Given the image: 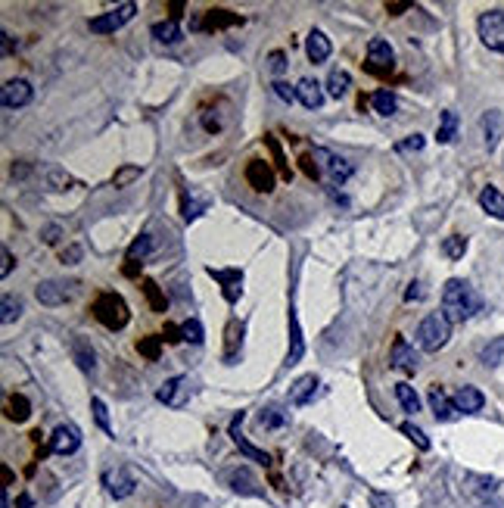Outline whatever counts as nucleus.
I'll return each mask as SVG.
<instances>
[{
    "label": "nucleus",
    "mask_w": 504,
    "mask_h": 508,
    "mask_svg": "<svg viewBox=\"0 0 504 508\" xmlns=\"http://www.w3.org/2000/svg\"><path fill=\"white\" fill-rule=\"evenodd\" d=\"M483 309V297L473 290L467 281L451 278L442 287V312L448 321H467Z\"/></svg>",
    "instance_id": "obj_1"
},
{
    "label": "nucleus",
    "mask_w": 504,
    "mask_h": 508,
    "mask_svg": "<svg viewBox=\"0 0 504 508\" xmlns=\"http://www.w3.org/2000/svg\"><path fill=\"white\" fill-rule=\"evenodd\" d=\"M451 337V321L445 319V312H430L420 325H417V346L424 353H439Z\"/></svg>",
    "instance_id": "obj_2"
},
{
    "label": "nucleus",
    "mask_w": 504,
    "mask_h": 508,
    "mask_svg": "<svg viewBox=\"0 0 504 508\" xmlns=\"http://www.w3.org/2000/svg\"><path fill=\"white\" fill-rule=\"evenodd\" d=\"M94 319L100 321L106 331H121L131 319L128 303H125L119 293H100V297L94 299Z\"/></svg>",
    "instance_id": "obj_3"
},
{
    "label": "nucleus",
    "mask_w": 504,
    "mask_h": 508,
    "mask_svg": "<svg viewBox=\"0 0 504 508\" xmlns=\"http://www.w3.org/2000/svg\"><path fill=\"white\" fill-rule=\"evenodd\" d=\"M477 32L485 47L504 54V10H485L477 19Z\"/></svg>",
    "instance_id": "obj_4"
},
{
    "label": "nucleus",
    "mask_w": 504,
    "mask_h": 508,
    "mask_svg": "<svg viewBox=\"0 0 504 508\" xmlns=\"http://www.w3.org/2000/svg\"><path fill=\"white\" fill-rule=\"evenodd\" d=\"M134 13H137V3H119L115 10H109V13H103V16H94L91 19V32L94 34H112V32H119L125 22H131L134 19Z\"/></svg>",
    "instance_id": "obj_5"
},
{
    "label": "nucleus",
    "mask_w": 504,
    "mask_h": 508,
    "mask_svg": "<svg viewBox=\"0 0 504 508\" xmlns=\"http://www.w3.org/2000/svg\"><path fill=\"white\" fill-rule=\"evenodd\" d=\"M156 400L165 402V406H171V408H184L187 400H190V378H184V374L168 378L165 384L156 390Z\"/></svg>",
    "instance_id": "obj_6"
},
{
    "label": "nucleus",
    "mask_w": 504,
    "mask_h": 508,
    "mask_svg": "<svg viewBox=\"0 0 504 508\" xmlns=\"http://www.w3.org/2000/svg\"><path fill=\"white\" fill-rule=\"evenodd\" d=\"M315 159H321V169H327L330 184H333V187H343V184L352 178V172H355V165H352L349 159L333 156V153H327V150H321V147L315 150Z\"/></svg>",
    "instance_id": "obj_7"
},
{
    "label": "nucleus",
    "mask_w": 504,
    "mask_h": 508,
    "mask_svg": "<svg viewBox=\"0 0 504 508\" xmlns=\"http://www.w3.org/2000/svg\"><path fill=\"white\" fill-rule=\"evenodd\" d=\"M392 62H396V50H392V44L386 41V38H370L368 44V69L376 75H383L392 69Z\"/></svg>",
    "instance_id": "obj_8"
},
{
    "label": "nucleus",
    "mask_w": 504,
    "mask_h": 508,
    "mask_svg": "<svg viewBox=\"0 0 504 508\" xmlns=\"http://www.w3.org/2000/svg\"><path fill=\"white\" fill-rule=\"evenodd\" d=\"M208 278H215L218 284H221V293H224V299L228 303H237L240 299V293H243V271L240 268H215V265H208Z\"/></svg>",
    "instance_id": "obj_9"
},
{
    "label": "nucleus",
    "mask_w": 504,
    "mask_h": 508,
    "mask_svg": "<svg viewBox=\"0 0 504 508\" xmlns=\"http://www.w3.org/2000/svg\"><path fill=\"white\" fill-rule=\"evenodd\" d=\"M103 487H106V493L112 496V499H128L137 483L125 467H109L106 474H103Z\"/></svg>",
    "instance_id": "obj_10"
},
{
    "label": "nucleus",
    "mask_w": 504,
    "mask_h": 508,
    "mask_svg": "<svg viewBox=\"0 0 504 508\" xmlns=\"http://www.w3.org/2000/svg\"><path fill=\"white\" fill-rule=\"evenodd\" d=\"M389 365L396 368V371L414 374L417 368H420V356L414 353V346H408V340H405V337H396V343H392V356H389Z\"/></svg>",
    "instance_id": "obj_11"
},
{
    "label": "nucleus",
    "mask_w": 504,
    "mask_h": 508,
    "mask_svg": "<svg viewBox=\"0 0 504 508\" xmlns=\"http://www.w3.org/2000/svg\"><path fill=\"white\" fill-rule=\"evenodd\" d=\"M78 446H81V430L72 424H60L50 434V452H56V455H72V452H78Z\"/></svg>",
    "instance_id": "obj_12"
},
{
    "label": "nucleus",
    "mask_w": 504,
    "mask_h": 508,
    "mask_svg": "<svg viewBox=\"0 0 504 508\" xmlns=\"http://www.w3.org/2000/svg\"><path fill=\"white\" fill-rule=\"evenodd\" d=\"M224 481H228V487L234 489V493H240V496H262V489H259L256 474H252V471H249L246 465H240V467H230V471H224Z\"/></svg>",
    "instance_id": "obj_13"
},
{
    "label": "nucleus",
    "mask_w": 504,
    "mask_h": 508,
    "mask_svg": "<svg viewBox=\"0 0 504 508\" xmlns=\"http://www.w3.org/2000/svg\"><path fill=\"white\" fill-rule=\"evenodd\" d=\"M0 103H3V109H19L25 103H32V84L25 78H10L0 91Z\"/></svg>",
    "instance_id": "obj_14"
},
{
    "label": "nucleus",
    "mask_w": 504,
    "mask_h": 508,
    "mask_svg": "<svg viewBox=\"0 0 504 508\" xmlns=\"http://www.w3.org/2000/svg\"><path fill=\"white\" fill-rule=\"evenodd\" d=\"M243 421H246V412H237L234 415V421H230V440L240 446V452L246 455V459H252V461H262V465H268V452H262V449H256L252 443L243 437Z\"/></svg>",
    "instance_id": "obj_15"
},
{
    "label": "nucleus",
    "mask_w": 504,
    "mask_h": 508,
    "mask_svg": "<svg viewBox=\"0 0 504 508\" xmlns=\"http://www.w3.org/2000/svg\"><path fill=\"white\" fill-rule=\"evenodd\" d=\"M246 181L252 190H259V194H271L274 190V169H271L268 163H262V159H252V163L246 165Z\"/></svg>",
    "instance_id": "obj_16"
},
{
    "label": "nucleus",
    "mask_w": 504,
    "mask_h": 508,
    "mask_svg": "<svg viewBox=\"0 0 504 508\" xmlns=\"http://www.w3.org/2000/svg\"><path fill=\"white\" fill-rule=\"evenodd\" d=\"M212 206V197H208L206 190H184V197H181V212H184V222H196V218L202 216V212Z\"/></svg>",
    "instance_id": "obj_17"
},
{
    "label": "nucleus",
    "mask_w": 504,
    "mask_h": 508,
    "mask_svg": "<svg viewBox=\"0 0 504 508\" xmlns=\"http://www.w3.org/2000/svg\"><path fill=\"white\" fill-rule=\"evenodd\" d=\"M243 349V321L230 319L224 327V365H237Z\"/></svg>",
    "instance_id": "obj_18"
},
{
    "label": "nucleus",
    "mask_w": 504,
    "mask_h": 508,
    "mask_svg": "<svg viewBox=\"0 0 504 508\" xmlns=\"http://www.w3.org/2000/svg\"><path fill=\"white\" fill-rule=\"evenodd\" d=\"M479 128H483V143H485V150H495L498 141H501V135H504V119H501V113H498V109H485L483 119H479Z\"/></svg>",
    "instance_id": "obj_19"
},
{
    "label": "nucleus",
    "mask_w": 504,
    "mask_h": 508,
    "mask_svg": "<svg viewBox=\"0 0 504 508\" xmlns=\"http://www.w3.org/2000/svg\"><path fill=\"white\" fill-rule=\"evenodd\" d=\"M34 297H38L40 305H50V309H56V305H66L72 293H69L66 284H60V281H40L38 290H34Z\"/></svg>",
    "instance_id": "obj_20"
},
{
    "label": "nucleus",
    "mask_w": 504,
    "mask_h": 508,
    "mask_svg": "<svg viewBox=\"0 0 504 508\" xmlns=\"http://www.w3.org/2000/svg\"><path fill=\"white\" fill-rule=\"evenodd\" d=\"M430 408H433V415H436V421H455L457 415H461L457 406H455V400L445 396V390L439 384L430 386Z\"/></svg>",
    "instance_id": "obj_21"
},
{
    "label": "nucleus",
    "mask_w": 504,
    "mask_h": 508,
    "mask_svg": "<svg viewBox=\"0 0 504 508\" xmlns=\"http://www.w3.org/2000/svg\"><path fill=\"white\" fill-rule=\"evenodd\" d=\"M69 353H72V359L78 362L81 371H94L97 365V353H94V346H91L88 337H81V334H75L72 340H69Z\"/></svg>",
    "instance_id": "obj_22"
},
{
    "label": "nucleus",
    "mask_w": 504,
    "mask_h": 508,
    "mask_svg": "<svg viewBox=\"0 0 504 508\" xmlns=\"http://www.w3.org/2000/svg\"><path fill=\"white\" fill-rule=\"evenodd\" d=\"M315 396H317L315 374H302L296 384L289 386V402H293V406H309V402H315Z\"/></svg>",
    "instance_id": "obj_23"
},
{
    "label": "nucleus",
    "mask_w": 504,
    "mask_h": 508,
    "mask_svg": "<svg viewBox=\"0 0 504 508\" xmlns=\"http://www.w3.org/2000/svg\"><path fill=\"white\" fill-rule=\"evenodd\" d=\"M451 400H455L457 412H464V415H470V412H479V408L485 406V396L479 393L477 386H457V393L451 396Z\"/></svg>",
    "instance_id": "obj_24"
},
{
    "label": "nucleus",
    "mask_w": 504,
    "mask_h": 508,
    "mask_svg": "<svg viewBox=\"0 0 504 508\" xmlns=\"http://www.w3.org/2000/svg\"><path fill=\"white\" fill-rule=\"evenodd\" d=\"M296 97L305 109H321L324 106V91L315 78H302V82L296 84Z\"/></svg>",
    "instance_id": "obj_25"
},
{
    "label": "nucleus",
    "mask_w": 504,
    "mask_h": 508,
    "mask_svg": "<svg viewBox=\"0 0 504 508\" xmlns=\"http://www.w3.org/2000/svg\"><path fill=\"white\" fill-rule=\"evenodd\" d=\"M330 38L324 32H317V28H311L309 32V38H305V54H309V60L311 62H324L330 56Z\"/></svg>",
    "instance_id": "obj_26"
},
{
    "label": "nucleus",
    "mask_w": 504,
    "mask_h": 508,
    "mask_svg": "<svg viewBox=\"0 0 504 508\" xmlns=\"http://www.w3.org/2000/svg\"><path fill=\"white\" fill-rule=\"evenodd\" d=\"M240 16L230 13V10H208L206 19H202V28L206 32H218V28H230V25H240Z\"/></svg>",
    "instance_id": "obj_27"
},
{
    "label": "nucleus",
    "mask_w": 504,
    "mask_h": 508,
    "mask_svg": "<svg viewBox=\"0 0 504 508\" xmlns=\"http://www.w3.org/2000/svg\"><path fill=\"white\" fill-rule=\"evenodd\" d=\"M479 206H483L492 218H501V222H504V194H501V190L483 187V190H479Z\"/></svg>",
    "instance_id": "obj_28"
},
{
    "label": "nucleus",
    "mask_w": 504,
    "mask_h": 508,
    "mask_svg": "<svg viewBox=\"0 0 504 508\" xmlns=\"http://www.w3.org/2000/svg\"><path fill=\"white\" fill-rule=\"evenodd\" d=\"M289 337H293V346H289V356H287V365H296L305 353V343H302V331H299V319L296 312L289 309Z\"/></svg>",
    "instance_id": "obj_29"
},
{
    "label": "nucleus",
    "mask_w": 504,
    "mask_h": 508,
    "mask_svg": "<svg viewBox=\"0 0 504 508\" xmlns=\"http://www.w3.org/2000/svg\"><path fill=\"white\" fill-rule=\"evenodd\" d=\"M149 32H153V38L159 44H178L184 38L181 34V25H178L175 19H165V22H156L153 28H149Z\"/></svg>",
    "instance_id": "obj_30"
},
{
    "label": "nucleus",
    "mask_w": 504,
    "mask_h": 508,
    "mask_svg": "<svg viewBox=\"0 0 504 508\" xmlns=\"http://www.w3.org/2000/svg\"><path fill=\"white\" fill-rule=\"evenodd\" d=\"M349 88H352V75L346 72V69H333L330 78H327V94L339 100V97L349 94Z\"/></svg>",
    "instance_id": "obj_31"
},
{
    "label": "nucleus",
    "mask_w": 504,
    "mask_h": 508,
    "mask_svg": "<svg viewBox=\"0 0 504 508\" xmlns=\"http://www.w3.org/2000/svg\"><path fill=\"white\" fill-rule=\"evenodd\" d=\"M457 135V113L455 109H445L442 119H439V128H436V141L439 143H451Z\"/></svg>",
    "instance_id": "obj_32"
},
{
    "label": "nucleus",
    "mask_w": 504,
    "mask_h": 508,
    "mask_svg": "<svg viewBox=\"0 0 504 508\" xmlns=\"http://www.w3.org/2000/svg\"><path fill=\"white\" fill-rule=\"evenodd\" d=\"M396 400H398V406H402L408 415L420 412V396L414 393V386H411V384H396Z\"/></svg>",
    "instance_id": "obj_33"
},
{
    "label": "nucleus",
    "mask_w": 504,
    "mask_h": 508,
    "mask_svg": "<svg viewBox=\"0 0 504 508\" xmlns=\"http://www.w3.org/2000/svg\"><path fill=\"white\" fill-rule=\"evenodd\" d=\"M370 103H374V109L380 115H396V109H398V100H396V94H392V91H374Z\"/></svg>",
    "instance_id": "obj_34"
},
{
    "label": "nucleus",
    "mask_w": 504,
    "mask_h": 508,
    "mask_svg": "<svg viewBox=\"0 0 504 508\" xmlns=\"http://www.w3.org/2000/svg\"><path fill=\"white\" fill-rule=\"evenodd\" d=\"M501 359H504V337H495V340H492V343L483 349V353H479V362H483L485 368H495Z\"/></svg>",
    "instance_id": "obj_35"
},
{
    "label": "nucleus",
    "mask_w": 504,
    "mask_h": 508,
    "mask_svg": "<svg viewBox=\"0 0 504 508\" xmlns=\"http://www.w3.org/2000/svg\"><path fill=\"white\" fill-rule=\"evenodd\" d=\"M22 315V299L13 297V293H7L3 297V303H0V321L3 325H10V321H16Z\"/></svg>",
    "instance_id": "obj_36"
},
{
    "label": "nucleus",
    "mask_w": 504,
    "mask_h": 508,
    "mask_svg": "<svg viewBox=\"0 0 504 508\" xmlns=\"http://www.w3.org/2000/svg\"><path fill=\"white\" fill-rule=\"evenodd\" d=\"M91 408H94V421L100 424V430H103V434L112 437L115 430H112V421H109V408H106V402L97 400V396H94V400H91Z\"/></svg>",
    "instance_id": "obj_37"
},
{
    "label": "nucleus",
    "mask_w": 504,
    "mask_h": 508,
    "mask_svg": "<svg viewBox=\"0 0 504 508\" xmlns=\"http://www.w3.org/2000/svg\"><path fill=\"white\" fill-rule=\"evenodd\" d=\"M149 250H153V238H149V234H141V238L128 246V262H137V259L143 262V259L149 256Z\"/></svg>",
    "instance_id": "obj_38"
},
{
    "label": "nucleus",
    "mask_w": 504,
    "mask_h": 508,
    "mask_svg": "<svg viewBox=\"0 0 504 508\" xmlns=\"http://www.w3.org/2000/svg\"><path fill=\"white\" fill-rule=\"evenodd\" d=\"M442 253L448 259H461L467 253V238H461V234H451V238L442 240Z\"/></svg>",
    "instance_id": "obj_39"
},
{
    "label": "nucleus",
    "mask_w": 504,
    "mask_h": 508,
    "mask_svg": "<svg viewBox=\"0 0 504 508\" xmlns=\"http://www.w3.org/2000/svg\"><path fill=\"white\" fill-rule=\"evenodd\" d=\"M259 424L262 427H283L287 424V412H280L277 406H268V408H262V415H259Z\"/></svg>",
    "instance_id": "obj_40"
},
{
    "label": "nucleus",
    "mask_w": 504,
    "mask_h": 508,
    "mask_svg": "<svg viewBox=\"0 0 504 508\" xmlns=\"http://www.w3.org/2000/svg\"><path fill=\"white\" fill-rule=\"evenodd\" d=\"M137 353L147 356L149 362H156V359H159V353H162V337H141V343H137Z\"/></svg>",
    "instance_id": "obj_41"
},
{
    "label": "nucleus",
    "mask_w": 504,
    "mask_h": 508,
    "mask_svg": "<svg viewBox=\"0 0 504 508\" xmlns=\"http://www.w3.org/2000/svg\"><path fill=\"white\" fill-rule=\"evenodd\" d=\"M7 415H10V421H25L28 415H32V406H28L25 396L16 393L13 400H10V412H7Z\"/></svg>",
    "instance_id": "obj_42"
},
{
    "label": "nucleus",
    "mask_w": 504,
    "mask_h": 508,
    "mask_svg": "<svg viewBox=\"0 0 504 508\" xmlns=\"http://www.w3.org/2000/svg\"><path fill=\"white\" fill-rule=\"evenodd\" d=\"M137 178H141V165H121V169L112 175V184L115 187H128V184L137 181Z\"/></svg>",
    "instance_id": "obj_43"
},
{
    "label": "nucleus",
    "mask_w": 504,
    "mask_h": 508,
    "mask_svg": "<svg viewBox=\"0 0 504 508\" xmlns=\"http://www.w3.org/2000/svg\"><path fill=\"white\" fill-rule=\"evenodd\" d=\"M47 184L53 190H69V187H75V178L69 175V172H62V169H50L47 172Z\"/></svg>",
    "instance_id": "obj_44"
},
{
    "label": "nucleus",
    "mask_w": 504,
    "mask_h": 508,
    "mask_svg": "<svg viewBox=\"0 0 504 508\" xmlns=\"http://www.w3.org/2000/svg\"><path fill=\"white\" fill-rule=\"evenodd\" d=\"M143 290H147L153 312H165L168 303H165V297H162V290H159V284H156V281H143Z\"/></svg>",
    "instance_id": "obj_45"
},
{
    "label": "nucleus",
    "mask_w": 504,
    "mask_h": 508,
    "mask_svg": "<svg viewBox=\"0 0 504 508\" xmlns=\"http://www.w3.org/2000/svg\"><path fill=\"white\" fill-rule=\"evenodd\" d=\"M181 334H184V340H187V343H193V346H200L202 343V325L196 319H187L181 325Z\"/></svg>",
    "instance_id": "obj_46"
},
{
    "label": "nucleus",
    "mask_w": 504,
    "mask_h": 508,
    "mask_svg": "<svg viewBox=\"0 0 504 508\" xmlns=\"http://www.w3.org/2000/svg\"><path fill=\"white\" fill-rule=\"evenodd\" d=\"M402 434L408 437V440L414 443L417 449H424V452H427V449H430V440H427V434H424V430H420V427H414V424H402Z\"/></svg>",
    "instance_id": "obj_47"
},
{
    "label": "nucleus",
    "mask_w": 504,
    "mask_h": 508,
    "mask_svg": "<svg viewBox=\"0 0 504 508\" xmlns=\"http://www.w3.org/2000/svg\"><path fill=\"white\" fill-rule=\"evenodd\" d=\"M467 483H473L470 493H477V496H492L498 489V483L492 477H467Z\"/></svg>",
    "instance_id": "obj_48"
},
{
    "label": "nucleus",
    "mask_w": 504,
    "mask_h": 508,
    "mask_svg": "<svg viewBox=\"0 0 504 508\" xmlns=\"http://www.w3.org/2000/svg\"><path fill=\"white\" fill-rule=\"evenodd\" d=\"M265 143H268V147H271V153H274V163L280 165L283 178H287V181H289V175H293V172H289L287 159H283V150H280V143H277V141H274V137H271V135H265Z\"/></svg>",
    "instance_id": "obj_49"
},
{
    "label": "nucleus",
    "mask_w": 504,
    "mask_h": 508,
    "mask_svg": "<svg viewBox=\"0 0 504 508\" xmlns=\"http://www.w3.org/2000/svg\"><path fill=\"white\" fill-rule=\"evenodd\" d=\"M424 135H411V137H405V141H398L396 143V150L398 153H420L424 150Z\"/></svg>",
    "instance_id": "obj_50"
},
{
    "label": "nucleus",
    "mask_w": 504,
    "mask_h": 508,
    "mask_svg": "<svg viewBox=\"0 0 504 508\" xmlns=\"http://www.w3.org/2000/svg\"><path fill=\"white\" fill-rule=\"evenodd\" d=\"M81 256H84V253H81V246L78 244H72V246H66V250L60 253V259L66 265H75V262H81Z\"/></svg>",
    "instance_id": "obj_51"
},
{
    "label": "nucleus",
    "mask_w": 504,
    "mask_h": 508,
    "mask_svg": "<svg viewBox=\"0 0 504 508\" xmlns=\"http://www.w3.org/2000/svg\"><path fill=\"white\" fill-rule=\"evenodd\" d=\"M274 94L280 97L283 103H293V97H296V88H289L287 82H274Z\"/></svg>",
    "instance_id": "obj_52"
},
{
    "label": "nucleus",
    "mask_w": 504,
    "mask_h": 508,
    "mask_svg": "<svg viewBox=\"0 0 504 508\" xmlns=\"http://www.w3.org/2000/svg\"><path fill=\"white\" fill-rule=\"evenodd\" d=\"M271 72L274 75L287 72V54H283V50H274V54H271Z\"/></svg>",
    "instance_id": "obj_53"
},
{
    "label": "nucleus",
    "mask_w": 504,
    "mask_h": 508,
    "mask_svg": "<svg viewBox=\"0 0 504 508\" xmlns=\"http://www.w3.org/2000/svg\"><path fill=\"white\" fill-rule=\"evenodd\" d=\"M162 340H165V343H181V340H184L181 327H178V325H165V331H162Z\"/></svg>",
    "instance_id": "obj_54"
},
{
    "label": "nucleus",
    "mask_w": 504,
    "mask_h": 508,
    "mask_svg": "<svg viewBox=\"0 0 504 508\" xmlns=\"http://www.w3.org/2000/svg\"><path fill=\"white\" fill-rule=\"evenodd\" d=\"M424 297H427V290H424V284H420V281L408 284V290H405V299H408V303H414V299H424Z\"/></svg>",
    "instance_id": "obj_55"
},
{
    "label": "nucleus",
    "mask_w": 504,
    "mask_h": 508,
    "mask_svg": "<svg viewBox=\"0 0 504 508\" xmlns=\"http://www.w3.org/2000/svg\"><path fill=\"white\" fill-rule=\"evenodd\" d=\"M0 259H3V265H0V275L7 278L10 271H13V253H10L7 246H3V250H0Z\"/></svg>",
    "instance_id": "obj_56"
},
{
    "label": "nucleus",
    "mask_w": 504,
    "mask_h": 508,
    "mask_svg": "<svg viewBox=\"0 0 504 508\" xmlns=\"http://www.w3.org/2000/svg\"><path fill=\"white\" fill-rule=\"evenodd\" d=\"M0 54H3V56L13 54V38H10L7 32H0Z\"/></svg>",
    "instance_id": "obj_57"
},
{
    "label": "nucleus",
    "mask_w": 504,
    "mask_h": 508,
    "mask_svg": "<svg viewBox=\"0 0 504 508\" xmlns=\"http://www.w3.org/2000/svg\"><path fill=\"white\" fill-rule=\"evenodd\" d=\"M370 502H374V508H396V505H392V499H386V496H380V493L370 496Z\"/></svg>",
    "instance_id": "obj_58"
},
{
    "label": "nucleus",
    "mask_w": 504,
    "mask_h": 508,
    "mask_svg": "<svg viewBox=\"0 0 504 508\" xmlns=\"http://www.w3.org/2000/svg\"><path fill=\"white\" fill-rule=\"evenodd\" d=\"M56 238H60V228H56V224L44 228V244H56Z\"/></svg>",
    "instance_id": "obj_59"
},
{
    "label": "nucleus",
    "mask_w": 504,
    "mask_h": 508,
    "mask_svg": "<svg viewBox=\"0 0 504 508\" xmlns=\"http://www.w3.org/2000/svg\"><path fill=\"white\" fill-rule=\"evenodd\" d=\"M302 169H305V175H309V178H317V175H321V169H317V165H311L309 156L302 159Z\"/></svg>",
    "instance_id": "obj_60"
},
{
    "label": "nucleus",
    "mask_w": 504,
    "mask_h": 508,
    "mask_svg": "<svg viewBox=\"0 0 504 508\" xmlns=\"http://www.w3.org/2000/svg\"><path fill=\"white\" fill-rule=\"evenodd\" d=\"M408 10V3H386V13L389 16H402Z\"/></svg>",
    "instance_id": "obj_61"
},
{
    "label": "nucleus",
    "mask_w": 504,
    "mask_h": 508,
    "mask_svg": "<svg viewBox=\"0 0 504 508\" xmlns=\"http://www.w3.org/2000/svg\"><path fill=\"white\" fill-rule=\"evenodd\" d=\"M16 508H32V496H25V493H22L19 499H16Z\"/></svg>",
    "instance_id": "obj_62"
},
{
    "label": "nucleus",
    "mask_w": 504,
    "mask_h": 508,
    "mask_svg": "<svg viewBox=\"0 0 504 508\" xmlns=\"http://www.w3.org/2000/svg\"><path fill=\"white\" fill-rule=\"evenodd\" d=\"M483 508H504V502H489V505H483Z\"/></svg>",
    "instance_id": "obj_63"
}]
</instances>
